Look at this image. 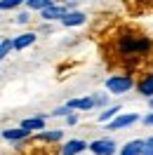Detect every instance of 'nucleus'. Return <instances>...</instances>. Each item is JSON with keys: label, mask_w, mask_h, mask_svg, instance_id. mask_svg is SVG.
<instances>
[{"label": "nucleus", "mask_w": 153, "mask_h": 155, "mask_svg": "<svg viewBox=\"0 0 153 155\" xmlns=\"http://www.w3.org/2000/svg\"><path fill=\"white\" fill-rule=\"evenodd\" d=\"M66 106L71 108V110H73V108H78V110H90L92 106H97V101H94V97H87V99H71Z\"/></svg>", "instance_id": "obj_11"}, {"label": "nucleus", "mask_w": 153, "mask_h": 155, "mask_svg": "<svg viewBox=\"0 0 153 155\" xmlns=\"http://www.w3.org/2000/svg\"><path fill=\"white\" fill-rule=\"evenodd\" d=\"M144 125H153V113H148V115H144Z\"/></svg>", "instance_id": "obj_22"}, {"label": "nucleus", "mask_w": 153, "mask_h": 155, "mask_svg": "<svg viewBox=\"0 0 153 155\" xmlns=\"http://www.w3.org/2000/svg\"><path fill=\"white\" fill-rule=\"evenodd\" d=\"M141 155H153V136H148V139L144 141V153Z\"/></svg>", "instance_id": "obj_19"}, {"label": "nucleus", "mask_w": 153, "mask_h": 155, "mask_svg": "<svg viewBox=\"0 0 153 155\" xmlns=\"http://www.w3.org/2000/svg\"><path fill=\"white\" fill-rule=\"evenodd\" d=\"M17 5H19V0H5V2H0L2 10H12V7H17Z\"/></svg>", "instance_id": "obj_20"}, {"label": "nucleus", "mask_w": 153, "mask_h": 155, "mask_svg": "<svg viewBox=\"0 0 153 155\" xmlns=\"http://www.w3.org/2000/svg\"><path fill=\"white\" fill-rule=\"evenodd\" d=\"M132 78L130 75H113V78H108V80H106V89H108V92H113V94H125V92H130V89H132Z\"/></svg>", "instance_id": "obj_2"}, {"label": "nucleus", "mask_w": 153, "mask_h": 155, "mask_svg": "<svg viewBox=\"0 0 153 155\" xmlns=\"http://www.w3.org/2000/svg\"><path fill=\"white\" fill-rule=\"evenodd\" d=\"M66 14H68L66 7H61V5H49L47 10L42 12V19H45V21H52V19H61V21H64Z\"/></svg>", "instance_id": "obj_8"}, {"label": "nucleus", "mask_w": 153, "mask_h": 155, "mask_svg": "<svg viewBox=\"0 0 153 155\" xmlns=\"http://www.w3.org/2000/svg\"><path fill=\"white\" fill-rule=\"evenodd\" d=\"M66 120H68V125H76V122H78V115H76V113H71Z\"/></svg>", "instance_id": "obj_23"}, {"label": "nucleus", "mask_w": 153, "mask_h": 155, "mask_svg": "<svg viewBox=\"0 0 153 155\" xmlns=\"http://www.w3.org/2000/svg\"><path fill=\"white\" fill-rule=\"evenodd\" d=\"M14 47V40H10V38H2V45H0V57L5 59L7 54H10V49Z\"/></svg>", "instance_id": "obj_18"}, {"label": "nucleus", "mask_w": 153, "mask_h": 155, "mask_svg": "<svg viewBox=\"0 0 153 155\" xmlns=\"http://www.w3.org/2000/svg\"><path fill=\"white\" fill-rule=\"evenodd\" d=\"M137 120H139V115H137V113H127V115H118L113 122H108V127H111V129H120V127L134 125Z\"/></svg>", "instance_id": "obj_7"}, {"label": "nucleus", "mask_w": 153, "mask_h": 155, "mask_svg": "<svg viewBox=\"0 0 153 155\" xmlns=\"http://www.w3.org/2000/svg\"><path fill=\"white\" fill-rule=\"evenodd\" d=\"M42 141H36V143H26V146H19L14 155H57V148L52 146H40Z\"/></svg>", "instance_id": "obj_3"}, {"label": "nucleus", "mask_w": 153, "mask_h": 155, "mask_svg": "<svg viewBox=\"0 0 153 155\" xmlns=\"http://www.w3.org/2000/svg\"><path fill=\"white\" fill-rule=\"evenodd\" d=\"M33 40H36V33H21L19 38H14V49H24L33 45Z\"/></svg>", "instance_id": "obj_14"}, {"label": "nucleus", "mask_w": 153, "mask_h": 155, "mask_svg": "<svg viewBox=\"0 0 153 155\" xmlns=\"http://www.w3.org/2000/svg\"><path fill=\"white\" fill-rule=\"evenodd\" d=\"M26 21H29V14H19L17 17V24H26Z\"/></svg>", "instance_id": "obj_24"}, {"label": "nucleus", "mask_w": 153, "mask_h": 155, "mask_svg": "<svg viewBox=\"0 0 153 155\" xmlns=\"http://www.w3.org/2000/svg\"><path fill=\"white\" fill-rule=\"evenodd\" d=\"M118 110H120V108H118V106H113V108H106L104 113L99 115V122H108V120L113 122L115 117H118Z\"/></svg>", "instance_id": "obj_17"}, {"label": "nucleus", "mask_w": 153, "mask_h": 155, "mask_svg": "<svg viewBox=\"0 0 153 155\" xmlns=\"http://www.w3.org/2000/svg\"><path fill=\"white\" fill-rule=\"evenodd\" d=\"M2 136H5L7 141H24V139L29 136V132H26L24 127H19V129H5Z\"/></svg>", "instance_id": "obj_12"}, {"label": "nucleus", "mask_w": 153, "mask_h": 155, "mask_svg": "<svg viewBox=\"0 0 153 155\" xmlns=\"http://www.w3.org/2000/svg\"><path fill=\"white\" fill-rule=\"evenodd\" d=\"M141 153H144V141L141 139L127 141V143L123 146V150H120V155H141Z\"/></svg>", "instance_id": "obj_10"}, {"label": "nucleus", "mask_w": 153, "mask_h": 155, "mask_svg": "<svg viewBox=\"0 0 153 155\" xmlns=\"http://www.w3.org/2000/svg\"><path fill=\"white\" fill-rule=\"evenodd\" d=\"M90 150L94 155H113L115 153V141L113 139H97L90 143Z\"/></svg>", "instance_id": "obj_4"}, {"label": "nucleus", "mask_w": 153, "mask_h": 155, "mask_svg": "<svg viewBox=\"0 0 153 155\" xmlns=\"http://www.w3.org/2000/svg\"><path fill=\"white\" fill-rule=\"evenodd\" d=\"M83 21H85V14H83V12H68L61 24H64V26H80Z\"/></svg>", "instance_id": "obj_13"}, {"label": "nucleus", "mask_w": 153, "mask_h": 155, "mask_svg": "<svg viewBox=\"0 0 153 155\" xmlns=\"http://www.w3.org/2000/svg\"><path fill=\"white\" fill-rule=\"evenodd\" d=\"M137 89H139V94L148 97V101H151V99H153V73H146V75L139 80Z\"/></svg>", "instance_id": "obj_6"}, {"label": "nucleus", "mask_w": 153, "mask_h": 155, "mask_svg": "<svg viewBox=\"0 0 153 155\" xmlns=\"http://www.w3.org/2000/svg\"><path fill=\"white\" fill-rule=\"evenodd\" d=\"M148 104H151V108H153V99H151V101H148Z\"/></svg>", "instance_id": "obj_25"}, {"label": "nucleus", "mask_w": 153, "mask_h": 155, "mask_svg": "<svg viewBox=\"0 0 153 155\" xmlns=\"http://www.w3.org/2000/svg\"><path fill=\"white\" fill-rule=\"evenodd\" d=\"M21 127L26 129V132H42L45 129V117L38 115V117H26L24 122H21Z\"/></svg>", "instance_id": "obj_9"}, {"label": "nucleus", "mask_w": 153, "mask_h": 155, "mask_svg": "<svg viewBox=\"0 0 153 155\" xmlns=\"http://www.w3.org/2000/svg\"><path fill=\"white\" fill-rule=\"evenodd\" d=\"M83 150H87V143L80 141V139H71V141H66L61 146V155H78Z\"/></svg>", "instance_id": "obj_5"}, {"label": "nucleus", "mask_w": 153, "mask_h": 155, "mask_svg": "<svg viewBox=\"0 0 153 155\" xmlns=\"http://www.w3.org/2000/svg\"><path fill=\"white\" fill-rule=\"evenodd\" d=\"M94 101H97V106H106V104H108V94H99V97H94Z\"/></svg>", "instance_id": "obj_21"}, {"label": "nucleus", "mask_w": 153, "mask_h": 155, "mask_svg": "<svg viewBox=\"0 0 153 155\" xmlns=\"http://www.w3.org/2000/svg\"><path fill=\"white\" fill-rule=\"evenodd\" d=\"M61 136H64V132H59V129H52V132H40L38 139L47 141V143H54V141H59Z\"/></svg>", "instance_id": "obj_15"}, {"label": "nucleus", "mask_w": 153, "mask_h": 155, "mask_svg": "<svg viewBox=\"0 0 153 155\" xmlns=\"http://www.w3.org/2000/svg\"><path fill=\"white\" fill-rule=\"evenodd\" d=\"M49 5H54V2H52V0H29V2H26L29 10H40V12H45Z\"/></svg>", "instance_id": "obj_16"}, {"label": "nucleus", "mask_w": 153, "mask_h": 155, "mask_svg": "<svg viewBox=\"0 0 153 155\" xmlns=\"http://www.w3.org/2000/svg\"><path fill=\"white\" fill-rule=\"evenodd\" d=\"M153 57V38L134 26H123L104 42V59L111 68H123L125 75L146 66Z\"/></svg>", "instance_id": "obj_1"}]
</instances>
